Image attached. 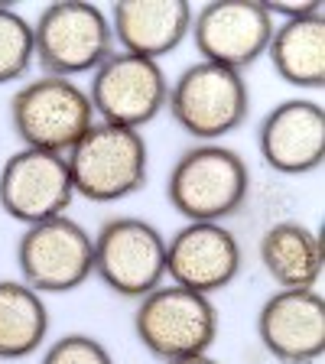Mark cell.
<instances>
[{"label":"cell","instance_id":"6da1fadb","mask_svg":"<svg viewBox=\"0 0 325 364\" xmlns=\"http://www.w3.org/2000/svg\"><path fill=\"white\" fill-rule=\"evenodd\" d=\"M250 198L247 159L225 144H192L166 176V202L186 221L228 225Z\"/></svg>","mask_w":325,"mask_h":364},{"label":"cell","instance_id":"7a4b0ae2","mask_svg":"<svg viewBox=\"0 0 325 364\" xmlns=\"http://www.w3.org/2000/svg\"><path fill=\"white\" fill-rule=\"evenodd\" d=\"M75 198L114 205L137 196L150 179V146L144 130L95 121L65 153Z\"/></svg>","mask_w":325,"mask_h":364},{"label":"cell","instance_id":"3957f363","mask_svg":"<svg viewBox=\"0 0 325 364\" xmlns=\"http://www.w3.org/2000/svg\"><path fill=\"white\" fill-rule=\"evenodd\" d=\"M166 111L176 127L196 144H221V136L244 127L250 114V88L241 72L215 62H192L169 82Z\"/></svg>","mask_w":325,"mask_h":364},{"label":"cell","instance_id":"277c9868","mask_svg":"<svg viewBox=\"0 0 325 364\" xmlns=\"http://www.w3.org/2000/svg\"><path fill=\"white\" fill-rule=\"evenodd\" d=\"M134 335L140 348L163 364L205 355L218 338V309L212 296L163 283L144 299H137Z\"/></svg>","mask_w":325,"mask_h":364},{"label":"cell","instance_id":"5b68a950","mask_svg":"<svg viewBox=\"0 0 325 364\" xmlns=\"http://www.w3.org/2000/svg\"><path fill=\"white\" fill-rule=\"evenodd\" d=\"M114 53L107 10L85 0H59L33 20V55L43 75L82 78L91 75Z\"/></svg>","mask_w":325,"mask_h":364},{"label":"cell","instance_id":"8992f818","mask_svg":"<svg viewBox=\"0 0 325 364\" xmlns=\"http://www.w3.org/2000/svg\"><path fill=\"white\" fill-rule=\"evenodd\" d=\"M10 127L20 146L65 156L95 124L88 91L72 78L39 75L23 82L10 98Z\"/></svg>","mask_w":325,"mask_h":364},{"label":"cell","instance_id":"52a82bcc","mask_svg":"<svg viewBox=\"0 0 325 364\" xmlns=\"http://www.w3.org/2000/svg\"><path fill=\"white\" fill-rule=\"evenodd\" d=\"M95 277L121 299H144L166 283V235L140 215H114L95 231Z\"/></svg>","mask_w":325,"mask_h":364},{"label":"cell","instance_id":"ba28073f","mask_svg":"<svg viewBox=\"0 0 325 364\" xmlns=\"http://www.w3.org/2000/svg\"><path fill=\"white\" fill-rule=\"evenodd\" d=\"M16 270L39 296L75 293L95 277V237L72 215L23 228L16 241Z\"/></svg>","mask_w":325,"mask_h":364},{"label":"cell","instance_id":"9c48e42d","mask_svg":"<svg viewBox=\"0 0 325 364\" xmlns=\"http://www.w3.org/2000/svg\"><path fill=\"white\" fill-rule=\"evenodd\" d=\"M88 101L95 121L144 130L166 111L169 78L159 62L114 49L88 75Z\"/></svg>","mask_w":325,"mask_h":364},{"label":"cell","instance_id":"30bf717a","mask_svg":"<svg viewBox=\"0 0 325 364\" xmlns=\"http://www.w3.org/2000/svg\"><path fill=\"white\" fill-rule=\"evenodd\" d=\"M75 202L68 159L62 153L20 146L0 166V212L16 225L30 228L39 221L68 215Z\"/></svg>","mask_w":325,"mask_h":364},{"label":"cell","instance_id":"8fae6325","mask_svg":"<svg viewBox=\"0 0 325 364\" xmlns=\"http://www.w3.org/2000/svg\"><path fill=\"white\" fill-rule=\"evenodd\" d=\"M273 26V16L257 0H212L196 10L189 39L202 62H215L244 75V68L267 55Z\"/></svg>","mask_w":325,"mask_h":364},{"label":"cell","instance_id":"7c38bea8","mask_svg":"<svg viewBox=\"0 0 325 364\" xmlns=\"http://www.w3.org/2000/svg\"><path fill=\"white\" fill-rule=\"evenodd\" d=\"M244 270V247L228 225L186 221L166 237V280L192 293L215 296Z\"/></svg>","mask_w":325,"mask_h":364},{"label":"cell","instance_id":"4fadbf2b","mask_svg":"<svg viewBox=\"0 0 325 364\" xmlns=\"http://www.w3.org/2000/svg\"><path fill=\"white\" fill-rule=\"evenodd\" d=\"M257 338L277 364H316L325 355L322 293L273 289L257 309Z\"/></svg>","mask_w":325,"mask_h":364},{"label":"cell","instance_id":"5bb4252c","mask_svg":"<svg viewBox=\"0 0 325 364\" xmlns=\"http://www.w3.org/2000/svg\"><path fill=\"white\" fill-rule=\"evenodd\" d=\"M257 153L277 176H309L325 159V111L312 98H287L257 124Z\"/></svg>","mask_w":325,"mask_h":364},{"label":"cell","instance_id":"9a60e30c","mask_svg":"<svg viewBox=\"0 0 325 364\" xmlns=\"http://www.w3.org/2000/svg\"><path fill=\"white\" fill-rule=\"evenodd\" d=\"M192 16L189 0H117L107 10L114 49L150 62L166 59L189 39Z\"/></svg>","mask_w":325,"mask_h":364},{"label":"cell","instance_id":"2e32d148","mask_svg":"<svg viewBox=\"0 0 325 364\" xmlns=\"http://www.w3.org/2000/svg\"><path fill=\"white\" fill-rule=\"evenodd\" d=\"M260 267L277 289H319L325 270V247L316 228L303 221H277L260 235Z\"/></svg>","mask_w":325,"mask_h":364},{"label":"cell","instance_id":"e0dca14e","mask_svg":"<svg viewBox=\"0 0 325 364\" xmlns=\"http://www.w3.org/2000/svg\"><path fill=\"white\" fill-rule=\"evenodd\" d=\"M267 59L293 88L319 91L325 85V7L273 26Z\"/></svg>","mask_w":325,"mask_h":364},{"label":"cell","instance_id":"ac0fdd59","mask_svg":"<svg viewBox=\"0 0 325 364\" xmlns=\"http://www.w3.org/2000/svg\"><path fill=\"white\" fill-rule=\"evenodd\" d=\"M49 326L46 296L23 280H0V361H23L43 351Z\"/></svg>","mask_w":325,"mask_h":364},{"label":"cell","instance_id":"d6986e66","mask_svg":"<svg viewBox=\"0 0 325 364\" xmlns=\"http://www.w3.org/2000/svg\"><path fill=\"white\" fill-rule=\"evenodd\" d=\"M33 62V23L16 10L0 7V85L20 82Z\"/></svg>","mask_w":325,"mask_h":364},{"label":"cell","instance_id":"ffe728a7","mask_svg":"<svg viewBox=\"0 0 325 364\" xmlns=\"http://www.w3.org/2000/svg\"><path fill=\"white\" fill-rule=\"evenodd\" d=\"M39 364H114V355L101 338L88 332H65L49 341Z\"/></svg>","mask_w":325,"mask_h":364},{"label":"cell","instance_id":"44dd1931","mask_svg":"<svg viewBox=\"0 0 325 364\" xmlns=\"http://www.w3.org/2000/svg\"><path fill=\"white\" fill-rule=\"evenodd\" d=\"M169 364H221L218 358H212L208 351L205 355H192V358H179V361H169Z\"/></svg>","mask_w":325,"mask_h":364}]
</instances>
